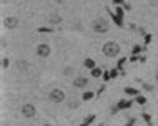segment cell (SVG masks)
Masks as SVG:
<instances>
[{"mask_svg":"<svg viewBox=\"0 0 158 126\" xmlns=\"http://www.w3.org/2000/svg\"><path fill=\"white\" fill-rule=\"evenodd\" d=\"M38 33H52L53 32V27H40V28H37Z\"/></svg>","mask_w":158,"mask_h":126,"instance_id":"20","label":"cell"},{"mask_svg":"<svg viewBox=\"0 0 158 126\" xmlns=\"http://www.w3.org/2000/svg\"><path fill=\"white\" fill-rule=\"evenodd\" d=\"M102 51H103V55L108 56V58H115L120 53V45H118L117 42H107L102 46Z\"/></svg>","mask_w":158,"mask_h":126,"instance_id":"2","label":"cell"},{"mask_svg":"<svg viewBox=\"0 0 158 126\" xmlns=\"http://www.w3.org/2000/svg\"><path fill=\"white\" fill-rule=\"evenodd\" d=\"M128 61H130V63H135V61H140V55H132L130 58H128Z\"/></svg>","mask_w":158,"mask_h":126,"instance_id":"28","label":"cell"},{"mask_svg":"<svg viewBox=\"0 0 158 126\" xmlns=\"http://www.w3.org/2000/svg\"><path fill=\"white\" fill-rule=\"evenodd\" d=\"M103 91H105V85H102L100 88H98V91H97V96H100V95L103 93Z\"/></svg>","mask_w":158,"mask_h":126,"instance_id":"32","label":"cell"},{"mask_svg":"<svg viewBox=\"0 0 158 126\" xmlns=\"http://www.w3.org/2000/svg\"><path fill=\"white\" fill-rule=\"evenodd\" d=\"M48 100L53 101V103H62V101L65 100V93L62 90H58V88H55V90H52L48 93Z\"/></svg>","mask_w":158,"mask_h":126,"instance_id":"4","label":"cell"},{"mask_svg":"<svg viewBox=\"0 0 158 126\" xmlns=\"http://www.w3.org/2000/svg\"><path fill=\"white\" fill-rule=\"evenodd\" d=\"M135 103H138L140 106H143L145 103H147V98L143 95H138V96H135Z\"/></svg>","mask_w":158,"mask_h":126,"instance_id":"21","label":"cell"},{"mask_svg":"<svg viewBox=\"0 0 158 126\" xmlns=\"http://www.w3.org/2000/svg\"><path fill=\"white\" fill-rule=\"evenodd\" d=\"M83 66H85L87 70H93V68L97 66V63H95V60H93V58H85V61H83Z\"/></svg>","mask_w":158,"mask_h":126,"instance_id":"13","label":"cell"},{"mask_svg":"<svg viewBox=\"0 0 158 126\" xmlns=\"http://www.w3.org/2000/svg\"><path fill=\"white\" fill-rule=\"evenodd\" d=\"M18 68H20V70H25V68H27V61H18Z\"/></svg>","mask_w":158,"mask_h":126,"instance_id":"30","label":"cell"},{"mask_svg":"<svg viewBox=\"0 0 158 126\" xmlns=\"http://www.w3.org/2000/svg\"><path fill=\"white\" fill-rule=\"evenodd\" d=\"M95 96H97V93H93V91L88 90V91H85V93L82 95V100H83V101H90V100H93Z\"/></svg>","mask_w":158,"mask_h":126,"instance_id":"16","label":"cell"},{"mask_svg":"<svg viewBox=\"0 0 158 126\" xmlns=\"http://www.w3.org/2000/svg\"><path fill=\"white\" fill-rule=\"evenodd\" d=\"M90 75H92L93 78H102V75H103V68H102V66H95L93 70H90Z\"/></svg>","mask_w":158,"mask_h":126,"instance_id":"11","label":"cell"},{"mask_svg":"<svg viewBox=\"0 0 158 126\" xmlns=\"http://www.w3.org/2000/svg\"><path fill=\"white\" fill-rule=\"evenodd\" d=\"M143 43H145V46L152 43V35H150V33H147V35L143 37Z\"/></svg>","mask_w":158,"mask_h":126,"instance_id":"24","label":"cell"},{"mask_svg":"<svg viewBox=\"0 0 158 126\" xmlns=\"http://www.w3.org/2000/svg\"><path fill=\"white\" fill-rule=\"evenodd\" d=\"M9 65H10V61L7 60V58H4L2 60V68H9Z\"/></svg>","mask_w":158,"mask_h":126,"instance_id":"29","label":"cell"},{"mask_svg":"<svg viewBox=\"0 0 158 126\" xmlns=\"http://www.w3.org/2000/svg\"><path fill=\"white\" fill-rule=\"evenodd\" d=\"M110 75H112V80H115L118 75H122V71L118 70V68H112V70H110Z\"/></svg>","mask_w":158,"mask_h":126,"instance_id":"22","label":"cell"},{"mask_svg":"<svg viewBox=\"0 0 158 126\" xmlns=\"http://www.w3.org/2000/svg\"><path fill=\"white\" fill-rule=\"evenodd\" d=\"M115 13L120 18H125V8H123V5H115Z\"/></svg>","mask_w":158,"mask_h":126,"instance_id":"18","label":"cell"},{"mask_svg":"<svg viewBox=\"0 0 158 126\" xmlns=\"http://www.w3.org/2000/svg\"><path fill=\"white\" fill-rule=\"evenodd\" d=\"M133 101L135 100H120L117 103V106H113L112 108V113L115 115V113H118V111H122V110H130L133 105Z\"/></svg>","mask_w":158,"mask_h":126,"instance_id":"3","label":"cell"},{"mask_svg":"<svg viewBox=\"0 0 158 126\" xmlns=\"http://www.w3.org/2000/svg\"><path fill=\"white\" fill-rule=\"evenodd\" d=\"M127 56H122V58H118V61H117V66H115V68H118V70L122 71V75H125V71H123V65H125V63H127Z\"/></svg>","mask_w":158,"mask_h":126,"instance_id":"15","label":"cell"},{"mask_svg":"<svg viewBox=\"0 0 158 126\" xmlns=\"http://www.w3.org/2000/svg\"><path fill=\"white\" fill-rule=\"evenodd\" d=\"M138 81H140V83H142V86H143V88H145V90H147V91H152V90H153V86L150 85V83H143L142 80H138Z\"/></svg>","mask_w":158,"mask_h":126,"instance_id":"25","label":"cell"},{"mask_svg":"<svg viewBox=\"0 0 158 126\" xmlns=\"http://www.w3.org/2000/svg\"><path fill=\"white\" fill-rule=\"evenodd\" d=\"M73 86H75V88H87L88 86V78H85V76H78V78H75V80H73Z\"/></svg>","mask_w":158,"mask_h":126,"instance_id":"7","label":"cell"},{"mask_svg":"<svg viewBox=\"0 0 158 126\" xmlns=\"http://www.w3.org/2000/svg\"><path fill=\"white\" fill-rule=\"evenodd\" d=\"M98 126H105V125H103V123H100V125H98Z\"/></svg>","mask_w":158,"mask_h":126,"instance_id":"36","label":"cell"},{"mask_svg":"<svg viewBox=\"0 0 158 126\" xmlns=\"http://www.w3.org/2000/svg\"><path fill=\"white\" fill-rule=\"evenodd\" d=\"M143 51H145V46H142V45H133L132 55H142Z\"/></svg>","mask_w":158,"mask_h":126,"instance_id":"17","label":"cell"},{"mask_svg":"<svg viewBox=\"0 0 158 126\" xmlns=\"http://www.w3.org/2000/svg\"><path fill=\"white\" fill-rule=\"evenodd\" d=\"M107 12L110 13V18L113 20V23H115L117 27H120V28H123V18H120V17H118L115 12H112L110 8H107Z\"/></svg>","mask_w":158,"mask_h":126,"instance_id":"9","label":"cell"},{"mask_svg":"<svg viewBox=\"0 0 158 126\" xmlns=\"http://www.w3.org/2000/svg\"><path fill=\"white\" fill-rule=\"evenodd\" d=\"M112 4H113V5H123L125 0H112Z\"/></svg>","mask_w":158,"mask_h":126,"instance_id":"31","label":"cell"},{"mask_svg":"<svg viewBox=\"0 0 158 126\" xmlns=\"http://www.w3.org/2000/svg\"><path fill=\"white\" fill-rule=\"evenodd\" d=\"M68 108L70 110H77L78 108V101H68Z\"/></svg>","mask_w":158,"mask_h":126,"instance_id":"26","label":"cell"},{"mask_svg":"<svg viewBox=\"0 0 158 126\" xmlns=\"http://www.w3.org/2000/svg\"><path fill=\"white\" fill-rule=\"evenodd\" d=\"M43 126H52V125H43Z\"/></svg>","mask_w":158,"mask_h":126,"instance_id":"37","label":"cell"},{"mask_svg":"<svg viewBox=\"0 0 158 126\" xmlns=\"http://www.w3.org/2000/svg\"><path fill=\"white\" fill-rule=\"evenodd\" d=\"M53 2H55V4H63L65 0H53Z\"/></svg>","mask_w":158,"mask_h":126,"instance_id":"35","label":"cell"},{"mask_svg":"<svg viewBox=\"0 0 158 126\" xmlns=\"http://www.w3.org/2000/svg\"><path fill=\"white\" fill-rule=\"evenodd\" d=\"M4 25H5L7 28H17V27H18V18H17V17H9V18L4 20Z\"/></svg>","mask_w":158,"mask_h":126,"instance_id":"8","label":"cell"},{"mask_svg":"<svg viewBox=\"0 0 158 126\" xmlns=\"http://www.w3.org/2000/svg\"><path fill=\"white\" fill-rule=\"evenodd\" d=\"M138 32H140V35H143V37L147 35V32H145V28H138Z\"/></svg>","mask_w":158,"mask_h":126,"instance_id":"33","label":"cell"},{"mask_svg":"<svg viewBox=\"0 0 158 126\" xmlns=\"http://www.w3.org/2000/svg\"><path fill=\"white\" fill-rule=\"evenodd\" d=\"M37 113L35 106L33 105H23L22 106V116H25V118H33Z\"/></svg>","mask_w":158,"mask_h":126,"instance_id":"6","label":"cell"},{"mask_svg":"<svg viewBox=\"0 0 158 126\" xmlns=\"http://www.w3.org/2000/svg\"><path fill=\"white\" fill-rule=\"evenodd\" d=\"M123 91H125V93H127L128 96H133V98H135V96H138V95H140V91H138L137 88H133V86H127V88H125V90H123Z\"/></svg>","mask_w":158,"mask_h":126,"instance_id":"14","label":"cell"},{"mask_svg":"<svg viewBox=\"0 0 158 126\" xmlns=\"http://www.w3.org/2000/svg\"><path fill=\"white\" fill-rule=\"evenodd\" d=\"M123 8H125V10H130V5H128L127 2H125V4H123Z\"/></svg>","mask_w":158,"mask_h":126,"instance_id":"34","label":"cell"},{"mask_svg":"<svg viewBox=\"0 0 158 126\" xmlns=\"http://www.w3.org/2000/svg\"><path fill=\"white\" fill-rule=\"evenodd\" d=\"M95 118H97V115H95V113L85 116V118H83V121L80 123V126H92V123L95 121Z\"/></svg>","mask_w":158,"mask_h":126,"instance_id":"10","label":"cell"},{"mask_svg":"<svg viewBox=\"0 0 158 126\" xmlns=\"http://www.w3.org/2000/svg\"><path fill=\"white\" fill-rule=\"evenodd\" d=\"M157 80H158V73H157Z\"/></svg>","mask_w":158,"mask_h":126,"instance_id":"38","label":"cell"},{"mask_svg":"<svg viewBox=\"0 0 158 126\" xmlns=\"http://www.w3.org/2000/svg\"><path fill=\"white\" fill-rule=\"evenodd\" d=\"M142 120L145 121V123H147V126H152V115H150V113H142Z\"/></svg>","mask_w":158,"mask_h":126,"instance_id":"19","label":"cell"},{"mask_svg":"<svg viewBox=\"0 0 158 126\" xmlns=\"http://www.w3.org/2000/svg\"><path fill=\"white\" fill-rule=\"evenodd\" d=\"M48 23H52V25H58V23H62V17L58 15V13H53V15L48 17Z\"/></svg>","mask_w":158,"mask_h":126,"instance_id":"12","label":"cell"},{"mask_svg":"<svg viewBox=\"0 0 158 126\" xmlns=\"http://www.w3.org/2000/svg\"><path fill=\"white\" fill-rule=\"evenodd\" d=\"M35 53L40 56V58H47V56L52 53V48H50L48 43H40V45L35 48Z\"/></svg>","mask_w":158,"mask_h":126,"instance_id":"5","label":"cell"},{"mask_svg":"<svg viewBox=\"0 0 158 126\" xmlns=\"http://www.w3.org/2000/svg\"><path fill=\"white\" fill-rule=\"evenodd\" d=\"M103 81H110L112 80V75H110V70H103V75H102Z\"/></svg>","mask_w":158,"mask_h":126,"instance_id":"23","label":"cell"},{"mask_svg":"<svg viewBox=\"0 0 158 126\" xmlns=\"http://www.w3.org/2000/svg\"><path fill=\"white\" fill-rule=\"evenodd\" d=\"M92 30L95 33H107L110 30V23H108L107 18H103V17H98L95 20L92 22Z\"/></svg>","mask_w":158,"mask_h":126,"instance_id":"1","label":"cell"},{"mask_svg":"<svg viewBox=\"0 0 158 126\" xmlns=\"http://www.w3.org/2000/svg\"><path fill=\"white\" fill-rule=\"evenodd\" d=\"M135 123H137V118H130V120H128L123 126H135Z\"/></svg>","mask_w":158,"mask_h":126,"instance_id":"27","label":"cell"}]
</instances>
